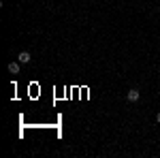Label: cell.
I'll list each match as a JSON object with an SVG mask.
<instances>
[{
    "label": "cell",
    "instance_id": "6da1fadb",
    "mask_svg": "<svg viewBox=\"0 0 160 158\" xmlns=\"http://www.w3.org/2000/svg\"><path fill=\"white\" fill-rule=\"evenodd\" d=\"M126 98H128L130 103H137V100L141 98V92H139L137 88H132V90H128V94H126Z\"/></svg>",
    "mask_w": 160,
    "mask_h": 158
},
{
    "label": "cell",
    "instance_id": "3957f363",
    "mask_svg": "<svg viewBox=\"0 0 160 158\" xmlns=\"http://www.w3.org/2000/svg\"><path fill=\"white\" fill-rule=\"evenodd\" d=\"M19 64H22V62H9V73L19 75Z\"/></svg>",
    "mask_w": 160,
    "mask_h": 158
},
{
    "label": "cell",
    "instance_id": "7a4b0ae2",
    "mask_svg": "<svg viewBox=\"0 0 160 158\" xmlns=\"http://www.w3.org/2000/svg\"><path fill=\"white\" fill-rule=\"evenodd\" d=\"M17 60L22 62V64H30V51H19V56H17Z\"/></svg>",
    "mask_w": 160,
    "mask_h": 158
},
{
    "label": "cell",
    "instance_id": "277c9868",
    "mask_svg": "<svg viewBox=\"0 0 160 158\" xmlns=\"http://www.w3.org/2000/svg\"><path fill=\"white\" fill-rule=\"evenodd\" d=\"M156 122H158V124H160V113H158V115H156Z\"/></svg>",
    "mask_w": 160,
    "mask_h": 158
}]
</instances>
